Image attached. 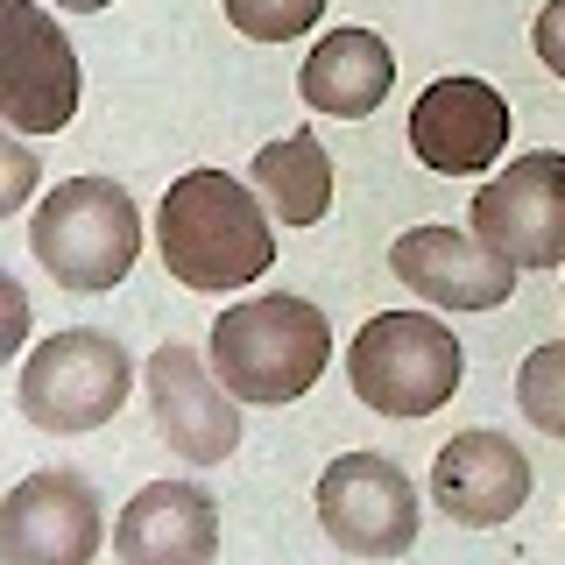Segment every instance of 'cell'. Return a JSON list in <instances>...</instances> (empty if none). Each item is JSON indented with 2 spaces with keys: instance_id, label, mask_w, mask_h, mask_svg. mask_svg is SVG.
I'll list each match as a JSON object with an SVG mask.
<instances>
[{
  "instance_id": "obj_7",
  "label": "cell",
  "mask_w": 565,
  "mask_h": 565,
  "mask_svg": "<svg viewBox=\"0 0 565 565\" xmlns=\"http://www.w3.org/2000/svg\"><path fill=\"white\" fill-rule=\"evenodd\" d=\"M106 544L99 488L78 467L22 473L0 494V565H93Z\"/></svg>"
},
{
  "instance_id": "obj_8",
  "label": "cell",
  "mask_w": 565,
  "mask_h": 565,
  "mask_svg": "<svg viewBox=\"0 0 565 565\" xmlns=\"http://www.w3.org/2000/svg\"><path fill=\"white\" fill-rule=\"evenodd\" d=\"M467 226L516 269H558L565 262V156L558 149L509 156V170H494L473 191Z\"/></svg>"
},
{
  "instance_id": "obj_5",
  "label": "cell",
  "mask_w": 565,
  "mask_h": 565,
  "mask_svg": "<svg viewBox=\"0 0 565 565\" xmlns=\"http://www.w3.org/2000/svg\"><path fill=\"white\" fill-rule=\"evenodd\" d=\"M128 382H135V361L114 332L71 326V332H50L43 347H29L22 375H14V411L50 438H78L120 417Z\"/></svg>"
},
{
  "instance_id": "obj_1",
  "label": "cell",
  "mask_w": 565,
  "mask_h": 565,
  "mask_svg": "<svg viewBox=\"0 0 565 565\" xmlns=\"http://www.w3.org/2000/svg\"><path fill=\"white\" fill-rule=\"evenodd\" d=\"M156 247L184 290H247L276 262V212L226 170H184L156 205Z\"/></svg>"
},
{
  "instance_id": "obj_9",
  "label": "cell",
  "mask_w": 565,
  "mask_h": 565,
  "mask_svg": "<svg viewBox=\"0 0 565 565\" xmlns=\"http://www.w3.org/2000/svg\"><path fill=\"white\" fill-rule=\"evenodd\" d=\"M0 114L14 135H64L78 114V50L35 0H0Z\"/></svg>"
},
{
  "instance_id": "obj_20",
  "label": "cell",
  "mask_w": 565,
  "mask_h": 565,
  "mask_svg": "<svg viewBox=\"0 0 565 565\" xmlns=\"http://www.w3.org/2000/svg\"><path fill=\"white\" fill-rule=\"evenodd\" d=\"M530 43H537L544 71H558V78H565V0H544V8H537V29H530Z\"/></svg>"
},
{
  "instance_id": "obj_11",
  "label": "cell",
  "mask_w": 565,
  "mask_h": 565,
  "mask_svg": "<svg viewBox=\"0 0 565 565\" xmlns=\"http://www.w3.org/2000/svg\"><path fill=\"white\" fill-rule=\"evenodd\" d=\"M411 149L438 177L494 170L509 149V99L488 78H431L411 106Z\"/></svg>"
},
{
  "instance_id": "obj_13",
  "label": "cell",
  "mask_w": 565,
  "mask_h": 565,
  "mask_svg": "<svg viewBox=\"0 0 565 565\" xmlns=\"http://www.w3.org/2000/svg\"><path fill=\"white\" fill-rule=\"evenodd\" d=\"M431 502L467 530H494L530 502V459L502 431H452L431 459Z\"/></svg>"
},
{
  "instance_id": "obj_2",
  "label": "cell",
  "mask_w": 565,
  "mask_h": 565,
  "mask_svg": "<svg viewBox=\"0 0 565 565\" xmlns=\"http://www.w3.org/2000/svg\"><path fill=\"white\" fill-rule=\"evenodd\" d=\"M205 340H212L205 353L220 367V382L241 403H297V396H311V382L332 361L326 311L311 297H290V290H262V297L226 305Z\"/></svg>"
},
{
  "instance_id": "obj_3",
  "label": "cell",
  "mask_w": 565,
  "mask_h": 565,
  "mask_svg": "<svg viewBox=\"0 0 565 565\" xmlns=\"http://www.w3.org/2000/svg\"><path fill=\"white\" fill-rule=\"evenodd\" d=\"M347 382L375 417H431L467 382V347L431 311H375L347 347Z\"/></svg>"
},
{
  "instance_id": "obj_14",
  "label": "cell",
  "mask_w": 565,
  "mask_h": 565,
  "mask_svg": "<svg viewBox=\"0 0 565 565\" xmlns=\"http://www.w3.org/2000/svg\"><path fill=\"white\" fill-rule=\"evenodd\" d=\"M220 552V502L199 481H149L114 516L120 565H205Z\"/></svg>"
},
{
  "instance_id": "obj_21",
  "label": "cell",
  "mask_w": 565,
  "mask_h": 565,
  "mask_svg": "<svg viewBox=\"0 0 565 565\" xmlns=\"http://www.w3.org/2000/svg\"><path fill=\"white\" fill-rule=\"evenodd\" d=\"M0 297H8V340H0V353H22V340H29V297H22L14 276H0Z\"/></svg>"
},
{
  "instance_id": "obj_15",
  "label": "cell",
  "mask_w": 565,
  "mask_h": 565,
  "mask_svg": "<svg viewBox=\"0 0 565 565\" xmlns=\"http://www.w3.org/2000/svg\"><path fill=\"white\" fill-rule=\"evenodd\" d=\"M388 85H396V50L375 29H326L311 43L305 71H297L305 106L332 120H367L388 99Z\"/></svg>"
},
{
  "instance_id": "obj_19",
  "label": "cell",
  "mask_w": 565,
  "mask_h": 565,
  "mask_svg": "<svg viewBox=\"0 0 565 565\" xmlns=\"http://www.w3.org/2000/svg\"><path fill=\"white\" fill-rule=\"evenodd\" d=\"M0 212H22L29 205V191H35V156H29V141L8 128V149H0Z\"/></svg>"
},
{
  "instance_id": "obj_18",
  "label": "cell",
  "mask_w": 565,
  "mask_h": 565,
  "mask_svg": "<svg viewBox=\"0 0 565 565\" xmlns=\"http://www.w3.org/2000/svg\"><path fill=\"white\" fill-rule=\"evenodd\" d=\"M220 8L247 43H297L326 14V0H220Z\"/></svg>"
},
{
  "instance_id": "obj_22",
  "label": "cell",
  "mask_w": 565,
  "mask_h": 565,
  "mask_svg": "<svg viewBox=\"0 0 565 565\" xmlns=\"http://www.w3.org/2000/svg\"><path fill=\"white\" fill-rule=\"evenodd\" d=\"M57 8H71V14H99L106 0H57Z\"/></svg>"
},
{
  "instance_id": "obj_6",
  "label": "cell",
  "mask_w": 565,
  "mask_h": 565,
  "mask_svg": "<svg viewBox=\"0 0 565 565\" xmlns=\"http://www.w3.org/2000/svg\"><path fill=\"white\" fill-rule=\"evenodd\" d=\"M417 488L388 452H340L318 473V530L353 558H396L417 544Z\"/></svg>"
},
{
  "instance_id": "obj_17",
  "label": "cell",
  "mask_w": 565,
  "mask_h": 565,
  "mask_svg": "<svg viewBox=\"0 0 565 565\" xmlns=\"http://www.w3.org/2000/svg\"><path fill=\"white\" fill-rule=\"evenodd\" d=\"M516 411L537 424L544 438H565V340L523 353V367H516Z\"/></svg>"
},
{
  "instance_id": "obj_16",
  "label": "cell",
  "mask_w": 565,
  "mask_h": 565,
  "mask_svg": "<svg viewBox=\"0 0 565 565\" xmlns=\"http://www.w3.org/2000/svg\"><path fill=\"white\" fill-rule=\"evenodd\" d=\"M247 184L262 191V205L276 212V226H318L332 212V163L318 149L311 128H290L282 141L247 163Z\"/></svg>"
},
{
  "instance_id": "obj_4",
  "label": "cell",
  "mask_w": 565,
  "mask_h": 565,
  "mask_svg": "<svg viewBox=\"0 0 565 565\" xmlns=\"http://www.w3.org/2000/svg\"><path fill=\"white\" fill-rule=\"evenodd\" d=\"M29 255L64 290H114L141 255V205L114 177H64L29 220Z\"/></svg>"
},
{
  "instance_id": "obj_12",
  "label": "cell",
  "mask_w": 565,
  "mask_h": 565,
  "mask_svg": "<svg viewBox=\"0 0 565 565\" xmlns=\"http://www.w3.org/2000/svg\"><path fill=\"white\" fill-rule=\"evenodd\" d=\"M388 269L438 311H494L516 290V262L494 255L481 234H459V226H411V234H396Z\"/></svg>"
},
{
  "instance_id": "obj_10",
  "label": "cell",
  "mask_w": 565,
  "mask_h": 565,
  "mask_svg": "<svg viewBox=\"0 0 565 565\" xmlns=\"http://www.w3.org/2000/svg\"><path fill=\"white\" fill-rule=\"evenodd\" d=\"M149 382V417H156V438L170 452H184L191 467H220V459L241 452V396L220 382L212 353L184 347V340H163L141 367Z\"/></svg>"
}]
</instances>
